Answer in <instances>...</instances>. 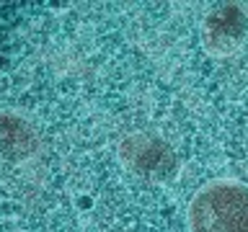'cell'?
<instances>
[{"label": "cell", "mask_w": 248, "mask_h": 232, "mask_svg": "<svg viewBox=\"0 0 248 232\" xmlns=\"http://www.w3.org/2000/svg\"><path fill=\"white\" fill-rule=\"evenodd\" d=\"M191 232H248V188L238 181H215L197 191L189 206Z\"/></svg>", "instance_id": "cell-1"}]
</instances>
